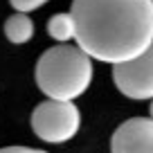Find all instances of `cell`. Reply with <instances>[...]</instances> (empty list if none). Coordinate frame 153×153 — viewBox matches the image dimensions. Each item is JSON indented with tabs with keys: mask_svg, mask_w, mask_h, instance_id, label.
<instances>
[{
	"mask_svg": "<svg viewBox=\"0 0 153 153\" xmlns=\"http://www.w3.org/2000/svg\"><path fill=\"white\" fill-rule=\"evenodd\" d=\"M76 45L90 59L120 65L153 45V0H72Z\"/></svg>",
	"mask_w": 153,
	"mask_h": 153,
	"instance_id": "6da1fadb",
	"label": "cell"
},
{
	"mask_svg": "<svg viewBox=\"0 0 153 153\" xmlns=\"http://www.w3.org/2000/svg\"><path fill=\"white\" fill-rule=\"evenodd\" d=\"M92 81V59L79 45L59 43L45 50L36 63V86L48 99L72 101Z\"/></svg>",
	"mask_w": 153,
	"mask_h": 153,
	"instance_id": "7a4b0ae2",
	"label": "cell"
},
{
	"mask_svg": "<svg viewBox=\"0 0 153 153\" xmlns=\"http://www.w3.org/2000/svg\"><path fill=\"white\" fill-rule=\"evenodd\" d=\"M81 126V113L72 101L48 99L34 108L32 113V131L36 137L50 144H61L72 140Z\"/></svg>",
	"mask_w": 153,
	"mask_h": 153,
	"instance_id": "3957f363",
	"label": "cell"
},
{
	"mask_svg": "<svg viewBox=\"0 0 153 153\" xmlns=\"http://www.w3.org/2000/svg\"><path fill=\"white\" fill-rule=\"evenodd\" d=\"M113 81L128 99H153V45L140 56L113 65Z\"/></svg>",
	"mask_w": 153,
	"mask_h": 153,
	"instance_id": "277c9868",
	"label": "cell"
},
{
	"mask_svg": "<svg viewBox=\"0 0 153 153\" xmlns=\"http://www.w3.org/2000/svg\"><path fill=\"white\" fill-rule=\"evenodd\" d=\"M110 153H153V120L133 117L120 124L110 137Z\"/></svg>",
	"mask_w": 153,
	"mask_h": 153,
	"instance_id": "5b68a950",
	"label": "cell"
},
{
	"mask_svg": "<svg viewBox=\"0 0 153 153\" xmlns=\"http://www.w3.org/2000/svg\"><path fill=\"white\" fill-rule=\"evenodd\" d=\"M5 36L9 43L14 45H23L27 41H32L34 36V20L29 18L27 14H18L16 11L14 16L5 20Z\"/></svg>",
	"mask_w": 153,
	"mask_h": 153,
	"instance_id": "8992f818",
	"label": "cell"
},
{
	"mask_svg": "<svg viewBox=\"0 0 153 153\" xmlns=\"http://www.w3.org/2000/svg\"><path fill=\"white\" fill-rule=\"evenodd\" d=\"M74 18L72 14H54L48 23V34L56 41V43H68L70 38H74Z\"/></svg>",
	"mask_w": 153,
	"mask_h": 153,
	"instance_id": "52a82bcc",
	"label": "cell"
},
{
	"mask_svg": "<svg viewBox=\"0 0 153 153\" xmlns=\"http://www.w3.org/2000/svg\"><path fill=\"white\" fill-rule=\"evenodd\" d=\"M9 2H11V7H14L18 14H29V11L43 7L45 2H50V0H9Z\"/></svg>",
	"mask_w": 153,
	"mask_h": 153,
	"instance_id": "ba28073f",
	"label": "cell"
},
{
	"mask_svg": "<svg viewBox=\"0 0 153 153\" xmlns=\"http://www.w3.org/2000/svg\"><path fill=\"white\" fill-rule=\"evenodd\" d=\"M0 153H45V151L32 149V146H5V149H0Z\"/></svg>",
	"mask_w": 153,
	"mask_h": 153,
	"instance_id": "9c48e42d",
	"label": "cell"
},
{
	"mask_svg": "<svg viewBox=\"0 0 153 153\" xmlns=\"http://www.w3.org/2000/svg\"><path fill=\"white\" fill-rule=\"evenodd\" d=\"M151 120H153V99H151Z\"/></svg>",
	"mask_w": 153,
	"mask_h": 153,
	"instance_id": "30bf717a",
	"label": "cell"
}]
</instances>
